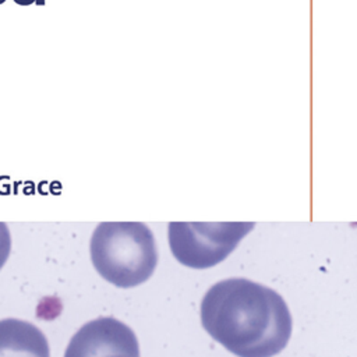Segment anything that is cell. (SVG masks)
Instances as JSON below:
<instances>
[{
  "mask_svg": "<svg viewBox=\"0 0 357 357\" xmlns=\"http://www.w3.org/2000/svg\"><path fill=\"white\" fill-rule=\"evenodd\" d=\"M205 331L237 357H272L291 335V315L275 290L244 278L215 283L201 301Z\"/></svg>",
  "mask_w": 357,
  "mask_h": 357,
  "instance_id": "cell-1",
  "label": "cell"
},
{
  "mask_svg": "<svg viewBox=\"0 0 357 357\" xmlns=\"http://www.w3.org/2000/svg\"><path fill=\"white\" fill-rule=\"evenodd\" d=\"M89 250L98 273L117 287L146 282L158 264L155 237L141 222L99 223Z\"/></svg>",
  "mask_w": 357,
  "mask_h": 357,
  "instance_id": "cell-2",
  "label": "cell"
},
{
  "mask_svg": "<svg viewBox=\"0 0 357 357\" xmlns=\"http://www.w3.org/2000/svg\"><path fill=\"white\" fill-rule=\"evenodd\" d=\"M252 227V222H172L169 225V244L180 264L204 269L229 257Z\"/></svg>",
  "mask_w": 357,
  "mask_h": 357,
  "instance_id": "cell-3",
  "label": "cell"
},
{
  "mask_svg": "<svg viewBox=\"0 0 357 357\" xmlns=\"http://www.w3.org/2000/svg\"><path fill=\"white\" fill-rule=\"evenodd\" d=\"M64 357H139V346L130 326L113 317H99L73 335Z\"/></svg>",
  "mask_w": 357,
  "mask_h": 357,
  "instance_id": "cell-4",
  "label": "cell"
},
{
  "mask_svg": "<svg viewBox=\"0 0 357 357\" xmlns=\"http://www.w3.org/2000/svg\"><path fill=\"white\" fill-rule=\"evenodd\" d=\"M0 357H50L45 333L20 318L0 319Z\"/></svg>",
  "mask_w": 357,
  "mask_h": 357,
  "instance_id": "cell-5",
  "label": "cell"
},
{
  "mask_svg": "<svg viewBox=\"0 0 357 357\" xmlns=\"http://www.w3.org/2000/svg\"><path fill=\"white\" fill-rule=\"evenodd\" d=\"M11 251V234L4 222H0V269L6 264Z\"/></svg>",
  "mask_w": 357,
  "mask_h": 357,
  "instance_id": "cell-6",
  "label": "cell"
},
{
  "mask_svg": "<svg viewBox=\"0 0 357 357\" xmlns=\"http://www.w3.org/2000/svg\"><path fill=\"white\" fill-rule=\"evenodd\" d=\"M17 4L20 6H31L32 3L38 4V6H43L45 4V0H14Z\"/></svg>",
  "mask_w": 357,
  "mask_h": 357,
  "instance_id": "cell-7",
  "label": "cell"
},
{
  "mask_svg": "<svg viewBox=\"0 0 357 357\" xmlns=\"http://www.w3.org/2000/svg\"><path fill=\"white\" fill-rule=\"evenodd\" d=\"M4 1H6V0H0V4H1V3H4Z\"/></svg>",
  "mask_w": 357,
  "mask_h": 357,
  "instance_id": "cell-8",
  "label": "cell"
}]
</instances>
